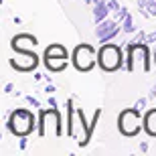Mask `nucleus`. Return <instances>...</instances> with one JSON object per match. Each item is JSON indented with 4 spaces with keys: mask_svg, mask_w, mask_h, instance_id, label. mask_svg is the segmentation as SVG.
I'll use <instances>...</instances> for the list:
<instances>
[{
    "mask_svg": "<svg viewBox=\"0 0 156 156\" xmlns=\"http://www.w3.org/2000/svg\"><path fill=\"white\" fill-rule=\"evenodd\" d=\"M142 65V71H150V49L148 43H128L126 47V69L132 73L136 71V65Z\"/></svg>",
    "mask_w": 156,
    "mask_h": 156,
    "instance_id": "nucleus-2",
    "label": "nucleus"
},
{
    "mask_svg": "<svg viewBox=\"0 0 156 156\" xmlns=\"http://www.w3.org/2000/svg\"><path fill=\"white\" fill-rule=\"evenodd\" d=\"M148 98H150V99H154V98H156V83L150 87V93H148Z\"/></svg>",
    "mask_w": 156,
    "mask_h": 156,
    "instance_id": "nucleus-21",
    "label": "nucleus"
},
{
    "mask_svg": "<svg viewBox=\"0 0 156 156\" xmlns=\"http://www.w3.org/2000/svg\"><path fill=\"white\" fill-rule=\"evenodd\" d=\"M6 126L14 136H20V138H27L30 132H35V128L39 126L37 124V118L30 110H24V108H18V110L10 112L8 116V122Z\"/></svg>",
    "mask_w": 156,
    "mask_h": 156,
    "instance_id": "nucleus-1",
    "label": "nucleus"
},
{
    "mask_svg": "<svg viewBox=\"0 0 156 156\" xmlns=\"http://www.w3.org/2000/svg\"><path fill=\"white\" fill-rule=\"evenodd\" d=\"M128 14H130V12H128V8H126V6H122V8H120V12H116V14H114V18H116L118 23H120V20L124 23V18H126Z\"/></svg>",
    "mask_w": 156,
    "mask_h": 156,
    "instance_id": "nucleus-16",
    "label": "nucleus"
},
{
    "mask_svg": "<svg viewBox=\"0 0 156 156\" xmlns=\"http://www.w3.org/2000/svg\"><path fill=\"white\" fill-rule=\"evenodd\" d=\"M45 57H69L67 55V49L63 45H59V43H53L45 49Z\"/></svg>",
    "mask_w": 156,
    "mask_h": 156,
    "instance_id": "nucleus-13",
    "label": "nucleus"
},
{
    "mask_svg": "<svg viewBox=\"0 0 156 156\" xmlns=\"http://www.w3.org/2000/svg\"><path fill=\"white\" fill-rule=\"evenodd\" d=\"M130 43H146V33H144V30H140V33H138L136 37H134V39L130 41Z\"/></svg>",
    "mask_w": 156,
    "mask_h": 156,
    "instance_id": "nucleus-18",
    "label": "nucleus"
},
{
    "mask_svg": "<svg viewBox=\"0 0 156 156\" xmlns=\"http://www.w3.org/2000/svg\"><path fill=\"white\" fill-rule=\"evenodd\" d=\"M110 12H112V10L108 8V2H105V0H99V2H95V4H93V20H95V24L101 23V20H105Z\"/></svg>",
    "mask_w": 156,
    "mask_h": 156,
    "instance_id": "nucleus-12",
    "label": "nucleus"
},
{
    "mask_svg": "<svg viewBox=\"0 0 156 156\" xmlns=\"http://www.w3.org/2000/svg\"><path fill=\"white\" fill-rule=\"evenodd\" d=\"M27 101H29L33 108H41V101H39L37 98H33V95H27Z\"/></svg>",
    "mask_w": 156,
    "mask_h": 156,
    "instance_id": "nucleus-19",
    "label": "nucleus"
},
{
    "mask_svg": "<svg viewBox=\"0 0 156 156\" xmlns=\"http://www.w3.org/2000/svg\"><path fill=\"white\" fill-rule=\"evenodd\" d=\"M14 53H16V55L10 59L12 69L23 71V73H29V71L37 69V65H39V57H37L33 51H14Z\"/></svg>",
    "mask_w": 156,
    "mask_h": 156,
    "instance_id": "nucleus-7",
    "label": "nucleus"
},
{
    "mask_svg": "<svg viewBox=\"0 0 156 156\" xmlns=\"http://www.w3.org/2000/svg\"><path fill=\"white\" fill-rule=\"evenodd\" d=\"M146 43H156V33H150V35H146Z\"/></svg>",
    "mask_w": 156,
    "mask_h": 156,
    "instance_id": "nucleus-20",
    "label": "nucleus"
},
{
    "mask_svg": "<svg viewBox=\"0 0 156 156\" xmlns=\"http://www.w3.org/2000/svg\"><path fill=\"white\" fill-rule=\"evenodd\" d=\"M118 33H120V23H118L116 18L114 20L112 18H105V20L95 24V37H98L99 43H110Z\"/></svg>",
    "mask_w": 156,
    "mask_h": 156,
    "instance_id": "nucleus-8",
    "label": "nucleus"
},
{
    "mask_svg": "<svg viewBox=\"0 0 156 156\" xmlns=\"http://www.w3.org/2000/svg\"><path fill=\"white\" fill-rule=\"evenodd\" d=\"M144 130L148 136L156 138V108H152L144 114Z\"/></svg>",
    "mask_w": 156,
    "mask_h": 156,
    "instance_id": "nucleus-11",
    "label": "nucleus"
},
{
    "mask_svg": "<svg viewBox=\"0 0 156 156\" xmlns=\"http://www.w3.org/2000/svg\"><path fill=\"white\" fill-rule=\"evenodd\" d=\"M142 112H138L136 108H130V110H124L118 116V128H120V132L128 138H132L136 134L144 128V120L140 118Z\"/></svg>",
    "mask_w": 156,
    "mask_h": 156,
    "instance_id": "nucleus-5",
    "label": "nucleus"
},
{
    "mask_svg": "<svg viewBox=\"0 0 156 156\" xmlns=\"http://www.w3.org/2000/svg\"><path fill=\"white\" fill-rule=\"evenodd\" d=\"M51 130H53L55 136H61V134H63L61 116H59V112L55 110V108L41 112V120H39V136H47Z\"/></svg>",
    "mask_w": 156,
    "mask_h": 156,
    "instance_id": "nucleus-6",
    "label": "nucleus"
},
{
    "mask_svg": "<svg viewBox=\"0 0 156 156\" xmlns=\"http://www.w3.org/2000/svg\"><path fill=\"white\" fill-rule=\"evenodd\" d=\"M73 65H75V69L81 71V73H87V71H91L98 63V53L93 49L91 45H87V43H81L73 49V57H71Z\"/></svg>",
    "mask_w": 156,
    "mask_h": 156,
    "instance_id": "nucleus-4",
    "label": "nucleus"
},
{
    "mask_svg": "<svg viewBox=\"0 0 156 156\" xmlns=\"http://www.w3.org/2000/svg\"><path fill=\"white\" fill-rule=\"evenodd\" d=\"M69 57H45V67L51 73H59V71L67 69Z\"/></svg>",
    "mask_w": 156,
    "mask_h": 156,
    "instance_id": "nucleus-10",
    "label": "nucleus"
},
{
    "mask_svg": "<svg viewBox=\"0 0 156 156\" xmlns=\"http://www.w3.org/2000/svg\"><path fill=\"white\" fill-rule=\"evenodd\" d=\"M12 89H14V85H12V83H8V85H6V87H4V91H6V93H10V91H12Z\"/></svg>",
    "mask_w": 156,
    "mask_h": 156,
    "instance_id": "nucleus-23",
    "label": "nucleus"
},
{
    "mask_svg": "<svg viewBox=\"0 0 156 156\" xmlns=\"http://www.w3.org/2000/svg\"><path fill=\"white\" fill-rule=\"evenodd\" d=\"M148 6H156V0H148ZM150 14V12H148Z\"/></svg>",
    "mask_w": 156,
    "mask_h": 156,
    "instance_id": "nucleus-26",
    "label": "nucleus"
},
{
    "mask_svg": "<svg viewBox=\"0 0 156 156\" xmlns=\"http://www.w3.org/2000/svg\"><path fill=\"white\" fill-rule=\"evenodd\" d=\"M148 101H150V98H140L136 104H134V108L138 112H146V108H148Z\"/></svg>",
    "mask_w": 156,
    "mask_h": 156,
    "instance_id": "nucleus-15",
    "label": "nucleus"
},
{
    "mask_svg": "<svg viewBox=\"0 0 156 156\" xmlns=\"http://www.w3.org/2000/svg\"><path fill=\"white\" fill-rule=\"evenodd\" d=\"M140 150H142V152H148V142H142V144H140Z\"/></svg>",
    "mask_w": 156,
    "mask_h": 156,
    "instance_id": "nucleus-22",
    "label": "nucleus"
},
{
    "mask_svg": "<svg viewBox=\"0 0 156 156\" xmlns=\"http://www.w3.org/2000/svg\"><path fill=\"white\" fill-rule=\"evenodd\" d=\"M105 2H108V8H110L112 12H114V14H116V12H120V2H118V0H105Z\"/></svg>",
    "mask_w": 156,
    "mask_h": 156,
    "instance_id": "nucleus-17",
    "label": "nucleus"
},
{
    "mask_svg": "<svg viewBox=\"0 0 156 156\" xmlns=\"http://www.w3.org/2000/svg\"><path fill=\"white\" fill-rule=\"evenodd\" d=\"M45 91H47V93H53V91H55V87H53V85H47Z\"/></svg>",
    "mask_w": 156,
    "mask_h": 156,
    "instance_id": "nucleus-24",
    "label": "nucleus"
},
{
    "mask_svg": "<svg viewBox=\"0 0 156 156\" xmlns=\"http://www.w3.org/2000/svg\"><path fill=\"white\" fill-rule=\"evenodd\" d=\"M122 30H124L126 35H130V33H134V30H136V27H134V18H132V14H128V16L124 18V27H122Z\"/></svg>",
    "mask_w": 156,
    "mask_h": 156,
    "instance_id": "nucleus-14",
    "label": "nucleus"
},
{
    "mask_svg": "<svg viewBox=\"0 0 156 156\" xmlns=\"http://www.w3.org/2000/svg\"><path fill=\"white\" fill-rule=\"evenodd\" d=\"M85 4H95V2H99V0H83Z\"/></svg>",
    "mask_w": 156,
    "mask_h": 156,
    "instance_id": "nucleus-25",
    "label": "nucleus"
},
{
    "mask_svg": "<svg viewBox=\"0 0 156 156\" xmlns=\"http://www.w3.org/2000/svg\"><path fill=\"white\" fill-rule=\"evenodd\" d=\"M154 63H156V53H154Z\"/></svg>",
    "mask_w": 156,
    "mask_h": 156,
    "instance_id": "nucleus-27",
    "label": "nucleus"
},
{
    "mask_svg": "<svg viewBox=\"0 0 156 156\" xmlns=\"http://www.w3.org/2000/svg\"><path fill=\"white\" fill-rule=\"evenodd\" d=\"M37 45H39L37 37L29 35V33H20V35H16L14 39L10 41L12 51H33Z\"/></svg>",
    "mask_w": 156,
    "mask_h": 156,
    "instance_id": "nucleus-9",
    "label": "nucleus"
},
{
    "mask_svg": "<svg viewBox=\"0 0 156 156\" xmlns=\"http://www.w3.org/2000/svg\"><path fill=\"white\" fill-rule=\"evenodd\" d=\"M122 49L118 45H112V43H101L98 51V65L104 71L112 73V71H118L122 67Z\"/></svg>",
    "mask_w": 156,
    "mask_h": 156,
    "instance_id": "nucleus-3",
    "label": "nucleus"
}]
</instances>
